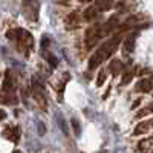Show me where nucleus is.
<instances>
[{"mask_svg":"<svg viewBox=\"0 0 153 153\" xmlns=\"http://www.w3.org/2000/svg\"><path fill=\"white\" fill-rule=\"evenodd\" d=\"M133 78V71H129V72H126L124 76H123V84H127V83H130V80Z\"/></svg>","mask_w":153,"mask_h":153,"instance_id":"15","label":"nucleus"},{"mask_svg":"<svg viewBox=\"0 0 153 153\" xmlns=\"http://www.w3.org/2000/svg\"><path fill=\"white\" fill-rule=\"evenodd\" d=\"M106 76H107L106 71H104V69H101V71L98 72V78H97V84H98V86H103V83L106 81Z\"/></svg>","mask_w":153,"mask_h":153,"instance_id":"10","label":"nucleus"},{"mask_svg":"<svg viewBox=\"0 0 153 153\" xmlns=\"http://www.w3.org/2000/svg\"><path fill=\"white\" fill-rule=\"evenodd\" d=\"M135 48V35H129L124 42V52H132Z\"/></svg>","mask_w":153,"mask_h":153,"instance_id":"4","label":"nucleus"},{"mask_svg":"<svg viewBox=\"0 0 153 153\" xmlns=\"http://www.w3.org/2000/svg\"><path fill=\"white\" fill-rule=\"evenodd\" d=\"M6 132H5V136L8 138V139H11L12 143H19V139H20V130L17 129V127H6L5 129Z\"/></svg>","mask_w":153,"mask_h":153,"instance_id":"3","label":"nucleus"},{"mask_svg":"<svg viewBox=\"0 0 153 153\" xmlns=\"http://www.w3.org/2000/svg\"><path fill=\"white\" fill-rule=\"evenodd\" d=\"M12 153H22L20 150H14V152H12Z\"/></svg>","mask_w":153,"mask_h":153,"instance_id":"20","label":"nucleus"},{"mask_svg":"<svg viewBox=\"0 0 153 153\" xmlns=\"http://www.w3.org/2000/svg\"><path fill=\"white\" fill-rule=\"evenodd\" d=\"M6 118V112L5 110H2V109H0V123H2L3 120Z\"/></svg>","mask_w":153,"mask_h":153,"instance_id":"18","label":"nucleus"},{"mask_svg":"<svg viewBox=\"0 0 153 153\" xmlns=\"http://www.w3.org/2000/svg\"><path fill=\"white\" fill-rule=\"evenodd\" d=\"M8 89H12V78H11L9 72L6 74V76H5V83H3V91H8Z\"/></svg>","mask_w":153,"mask_h":153,"instance_id":"12","label":"nucleus"},{"mask_svg":"<svg viewBox=\"0 0 153 153\" xmlns=\"http://www.w3.org/2000/svg\"><path fill=\"white\" fill-rule=\"evenodd\" d=\"M14 38H17V43L20 45L19 49L22 51V52H25V54H28L29 51L32 49V46H34V38H32V35H31L28 31H25V29L16 31V37H14Z\"/></svg>","mask_w":153,"mask_h":153,"instance_id":"2","label":"nucleus"},{"mask_svg":"<svg viewBox=\"0 0 153 153\" xmlns=\"http://www.w3.org/2000/svg\"><path fill=\"white\" fill-rule=\"evenodd\" d=\"M109 69H110V72H112L113 75H117V74L123 69V63H121L120 60H112V61H110Z\"/></svg>","mask_w":153,"mask_h":153,"instance_id":"5","label":"nucleus"},{"mask_svg":"<svg viewBox=\"0 0 153 153\" xmlns=\"http://www.w3.org/2000/svg\"><path fill=\"white\" fill-rule=\"evenodd\" d=\"M98 11H100L98 6H91V8H87V9L84 11V19H86V20H92V19L97 16Z\"/></svg>","mask_w":153,"mask_h":153,"instance_id":"7","label":"nucleus"},{"mask_svg":"<svg viewBox=\"0 0 153 153\" xmlns=\"http://www.w3.org/2000/svg\"><path fill=\"white\" fill-rule=\"evenodd\" d=\"M120 42H121V37H120V35H115L113 38H110L109 42H106V43L92 55L91 61H89V69H95L97 66H100L101 61H104L106 58H109V57L115 52V51H117Z\"/></svg>","mask_w":153,"mask_h":153,"instance_id":"1","label":"nucleus"},{"mask_svg":"<svg viewBox=\"0 0 153 153\" xmlns=\"http://www.w3.org/2000/svg\"><path fill=\"white\" fill-rule=\"evenodd\" d=\"M46 60H48V63L52 68H57V65H58V58L54 55V54H51V52H46Z\"/></svg>","mask_w":153,"mask_h":153,"instance_id":"9","label":"nucleus"},{"mask_svg":"<svg viewBox=\"0 0 153 153\" xmlns=\"http://www.w3.org/2000/svg\"><path fill=\"white\" fill-rule=\"evenodd\" d=\"M57 121L60 123V127H61V130H63V133H69V130H68V126H66V123H65V120H63V117L61 115H57Z\"/></svg>","mask_w":153,"mask_h":153,"instance_id":"13","label":"nucleus"},{"mask_svg":"<svg viewBox=\"0 0 153 153\" xmlns=\"http://www.w3.org/2000/svg\"><path fill=\"white\" fill-rule=\"evenodd\" d=\"M42 46H43V49L49 46V37H43L42 38Z\"/></svg>","mask_w":153,"mask_h":153,"instance_id":"16","label":"nucleus"},{"mask_svg":"<svg viewBox=\"0 0 153 153\" xmlns=\"http://www.w3.org/2000/svg\"><path fill=\"white\" fill-rule=\"evenodd\" d=\"M150 112V109H147V110H141V112H138V115H136V117L139 118V117H144V115H147Z\"/></svg>","mask_w":153,"mask_h":153,"instance_id":"17","label":"nucleus"},{"mask_svg":"<svg viewBox=\"0 0 153 153\" xmlns=\"http://www.w3.org/2000/svg\"><path fill=\"white\" fill-rule=\"evenodd\" d=\"M150 110H153V104H152V107H150Z\"/></svg>","mask_w":153,"mask_h":153,"instance_id":"21","label":"nucleus"},{"mask_svg":"<svg viewBox=\"0 0 153 153\" xmlns=\"http://www.w3.org/2000/svg\"><path fill=\"white\" fill-rule=\"evenodd\" d=\"M71 124H72V127H74V133H75V136H80V133H81V129H80V123L76 121L75 118H74V120H71Z\"/></svg>","mask_w":153,"mask_h":153,"instance_id":"11","label":"nucleus"},{"mask_svg":"<svg viewBox=\"0 0 153 153\" xmlns=\"http://www.w3.org/2000/svg\"><path fill=\"white\" fill-rule=\"evenodd\" d=\"M139 103H141V100H136L135 103H133V106H132V107H133V109H135V107H138V104H139Z\"/></svg>","mask_w":153,"mask_h":153,"instance_id":"19","label":"nucleus"},{"mask_svg":"<svg viewBox=\"0 0 153 153\" xmlns=\"http://www.w3.org/2000/svg\"><path fill=\"white\" fill-rule=\"evenodd\" d=\"M147 129H149V123H146V121H144V123L138 124V126L135 127V132H133V133H135V135H141V133H144Z\"/></svg>","mask_w":153,"mask_h":153,"instance_id":"8","label":"nucleus"},{"mask_svg":"<svg viewBox=\"0 0 153 153\" xmlns=\"http://www.w3.org/2000/svg\"><path fill=\"white\" fill-rule=\"evenodd\" d=\"M138 91L141 92H150L152 91V83L150 80H141L138 83Z\"/></svg>","mask_w":153,"mask_h":153,"instance_id":"6","label":"nucleus"},{"mask_svg":"<svg viewBox=\"0 0 153 153\" xmlns=\"http://www.w3.org/2000/svg\"><path fill=\"white\" fill-rule=\"evenodd\" d=\"M37 133L40 135V136H43L46 133V126L42 121H37Z\"/></svg>","mask_w":153,"mask_h":153,"instance_id":"14","label":"nucleus"}]
</instances>
